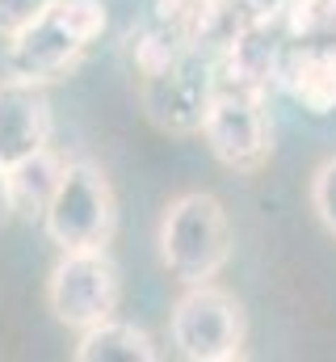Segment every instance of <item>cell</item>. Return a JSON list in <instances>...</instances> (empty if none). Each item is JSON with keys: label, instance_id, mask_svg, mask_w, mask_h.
<instances>
[{"label": "cell", "instance_id": "6", "mask_svg": "<svg viewBox=\"0 0 336 362\" xmlns=\"http://www.w3.org/2000/svg\"><path fill=\"white\" fill-rule=\"evenodd\" d=\"M202 135H206V144H210L219 165L240 169V173H256L269 160V152H273V131H269V118H265V97L215 85L206 118H202Z\"/></svg>", "mask_w": 336, "mask_h": 362}, {"label": "cell", "instance_id": "7", "mask_svg": "<svg viewBox=\"0 0 336 362\" xmlns=\"http://www.w3.org/2000/svg\"><path fill=\"white\" fill-rule=\"evenodd\" d=\"M210 93H215V76H206V68H198L193 55H181L168 72L139 81V97H143L148 118L172 135L202 131Z\"/></svg>", "mask_w": 336, "mask_h": 362}, {"label": "cell", "instance_id": "12", "mask_svg": "<svg viewBox=\"0 0 336 362\" xmlns=\"http://www.w3.org/2000/svg\"><path fill=\"white\" fill-rule=\"evenodd\" d=\"M311 206H316L320 223L336 236V156H328V160L311 173Z\"/></svg>", "mask_w": 336, "mask_h": 362}, {"label": "cell", "instance_id": "16", "mask_svg": "<svg viewBox=\"0 0 336 362\" xmlns=\"http://www.w3.org/2000/svg\"><path fill=\"white\" fill-rule=\"evenodd\" d=\"M324 34L336 38V0H324Z\"/></svg>", "mask_w": 336, "mask_h": 362}, {"label": "cell", "instance_id": "8", "mask_svg": "<svg viewBox=\"0 0 336 362\" xmlns=\"http://www.w3.org/2000/svg\"><path fill=\"white\" fill-rule=\"evenodd\" d=\"M51 144V101L42 85L0 81V169L21 165L25 156Z\"/></svg>", "mask_w": 336, "mask_h": 362}, {"label": "cell", "instance_id": "1", "mask_svg": "<svg viewBox=\"0 0 336 362\" xmlns=\"http://www.w3.org/2000/svg\"><path fill=\"white\" fill-rule=\"evenodd\" d=\"M109 13L101 0H55L34 25L8 38L4 76L25 85H51L80 64V55L105 34Z\"/></svg>", "mask_w": 336, "mask_h": 362}, {"label": "cell", "instance_id": "5", "mask_svg": "<svg viewBox=\"0 0 336 362\" xmlns=\"http://www.w3.org/2000/svg\"><path fill=\"white\" fill-rule=\"evenodd\" d=\"M118 295H122V278L105 249H68L47 282V303L55 320L76 333L109 320L118 312Z\"/></svg>", "mask_w": 336, "mask_h": 362}, {"label": "cell", "instance_id": "15", "mask_svg": "<svg viewBox=\"0 0 336 362\" xmlns=\"http://www.w3.org/2000/svg\"><path fill=\"white\" fill-rule=\"evenodd\" d=\"M232 4H236V8H244V13H269L277 0H232Z\"/></svg>", "mask_w": 336, "mask_h": 362}, {"label": "cell", "instance_id": "14", "mask_svg": "<svg viewBox=\"0 0 336 362\" xmlns=\"http://www.w3.org/2000/svg\"><path fill=\"white\" fill-rule=\"evenodd\" d=\"M13 215V189H8V169H0V223Z\"/></svg>", "mask_w": 336, "mask_h": 362}, {"label": "cell", "instance_id": "3", "mask_svg": "<svg viewBox=\"0 0 336 362\" xmlns=\"http://www.w3.org/2000/svg\"><path fill=\"white\" fill-rule=\"evenodd\" d=\"M42 228L59 253L105 249L118 228V198H114L109 177L92 160H64L55 194L42 211Z\"/></svg>", "mask_w": 336, "mask_h": 362}, {"label": "cell", "instance_id": "2", "mask_svg": "<svg viewBox=\"0 0 336 362\" xmlns=\"http://www.w3.org/2000/svg\"><path fill=\"white\" fill-rule=\"evenodd\" d=\"M160 262L164 270L193 286L210 282L232 262V219L215 194H181L160 215Z\"/></svg>", "mask_w": 336, "mask_h": 362}, {"label": "cell", "instance_id": "13", "mask_svg": "<svg viewBox=\"0 0 336 362\" xmlns=\"http://www.w3.org/2000/svg\"><path fill=\"white\" fill-rule=\"evenodd\" d=\"M55 0H0V38H17L25 25H34Z\"/></svg>", "mask_w": 336, "mask_h": 362}, {"label": "cell", "instance_id": "4", "mask_svg": "<svg viewBox=\"0 0 336 362\" xmlns=\"http://www.w3.org/2000/svg\"><path fill=\"white\" fill-rule=\"evenodd\" d=\"M172 346L189 362H232L244 350V308L215 282H193L172 308Z\"/></svg>", "mask_w": 336, "mask_h": 362}, {"label": "cell", "instance_id": "9", "mask_svg": "<svg viewBox=\"0 0 336 362\" xmlns=\"http://www.w3.org/2000/svg\"><path fill=\"white\" fill-rule=\"evenodd\" d=\"M277 81L286 85V93L311 110V114H332L336 110V42L332 47H311L299 42V51L282 55Z\"/></svg>", "mask_w": 336, "mask_h": 362}, {"label": "cell", "instance_id": "10", "mask_svg": "<svg viewBox=\"0 0 336 362\" xmlns=\"http://www.w3.org/2000/svg\"><path fill=\"white\" fill-rule=\"evenodd\" d=\"M156 358H160L156 341L143 329H135L126 320H114V316L84 329L80 341H76V362H156Z\"/></svg>", "mask_w": 336, "mask_h": 362}, {"label": "cell", "instance_id": "11", "mask_svg": "<svg viewBox=\"0 0 336 362\" xmlns=\"http://www.w3.org/2000/svg\"><path fill=\"white\" fill-rule=\"evenodd\" d=\"M64 173V160L51 152V144L34 156H25L21 165L8 169V189H13V211L21 215H42L51 194H55V181Z\"/></svg>", "mask_w": 336, "mask_h": 362}]
</instances>
